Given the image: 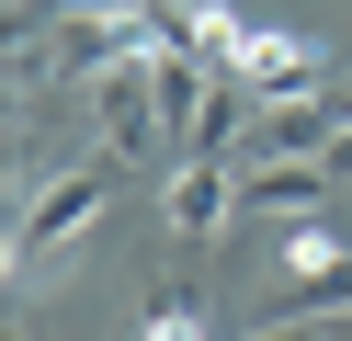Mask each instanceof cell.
Wrapping results in <instances>:
<instances>
[{
    "label": "cell",
    "mask_w": 352,
    "mask_h": 341,
    "mask_svg": "<svg viewBox=\"0 0 352 341\" xmlns=\"http://www.w3.org/2000/svg\"><path fill=\"white\" fill-rule=\"evenodd\" d=\"M318 194H329V171L318 159H250V171H239V205H250V216H318Z\"/></svg>",
    "instance_id": "obj_6"
},
{
    "label": "cell",
    "mask_w": 352,
    "mask_h": 341,
    "mask_svg": "<svg viewBox=\"0 0 352 341\" xmlns=\"http://www.w3.org/2000/svg\"><path fill=\"white\" fill-rule=\"evenodd\" d=\"M12 12H34V0H12Z\"/></svg>",
    "instance_id": "obj_12"
},
{
    "label": "cell",
    "mask_w": 352,
    "mask_h": 341,
    "mask_svg": "<svg viewBox=\"0 0 352 341\" xmlns=\"http://www.w3.org/2000/svg\"><path fill=\"white\" fill-rule=\"evenodd\" d=\"M239 80L261 91V103H296V91H318L329 80V57L307 34H284V23H250V45H239Z\"/></svg>",
    "instance_id": "obj_4"
},
{
    "label": "cell",
    "mask_w": 352,
    "mask_h": 341,
    "mask_svg": "<svg viewBox=\"0 0 352 341\" xmlns=\"http://www.w3.org/2000/svg\"><path fill=\"white\" fill-rule=\"evenodd\" d=\"M114 171L125 159H80V171H57L34 205H12V273H57V250L91 239L102 205H114Z\"/></svg>",
    "instance_id": "obj_1"
},
{
    "label": "cell",
    "mask_w": 352,
    "mask_h": 341,
    "mask_svg": "<svg viewBox=\"0 0 352 341\" xmlns=\"http://www.w3.org/2000/svg\"><path fill=\"white\" fill-rule=\"evenodd\" d=\"M137 341H205V307H193V296H160V307H148V330Z\"/></svg>",
    "instance_id": "obj_9"
},
{
    "label": "cell",
    "mask_w": 352,
    "mask_h": 341,
    "mask_svg": "<svg viewBox=\"0 0 352 341\" xmlns=\"http://www.w3.org/2000/svg\"><path fill=\"white\" fill-rule=\"evenodd\" d=\"M329 125H341V114H329L318 91H296V103H261L250 159H318V148H329Z\"/></svg>",
    "instance_id": "obj_7"
},
{
    "label": "cell",
    "mask_w": 352,
    "mask_h": 341,
    "mask_svg": "<svg viewBox=\"0 0 352 341\" xmlns=\"http://www.w3.org/2000/svg\"><path fill=\"white\" fill-rule=\"evenodd\" d=\"M91 148L102 159H170L182 136H170V103H160V80H148V57H125V68H102L91 80Z\"/></svg>",
    "instance_id": "obj_2"
},
{
    "label": "cell",
    "mask_w": 352,
    "mask_h": 341,
    "mask_svg": "<svg viewBox=\"0 0 352 341\" xmlns=\"http://www.w3.org/2000/svg\"><path fill=\"white\" fill-rule=\"evenodd\" d=\"M273 307H352V239H329L318 216H296L273 239Z\"/></svg>",
    "instance_id": "obj_3"
},
{
    "label": "cell",
    "mask_w": 352,
    "mask_h": 341,
    "mask_svg": "<svg viewBox=\"0 0 352 341\" xmlns=\"http://www.w3.org/2000/svg\"><path fill=\"white\" fill-rule=\"evenodd\" d=\"M0 341H23V330H0Z\"/></svg>",
    "instance_id": "obj_13"
},
{
    "label": "cell",
    "mask_w": 352,
    "mask_h": 341,
    "mask_svg": "<svg viewBox=\"0 0 352 341\" xmlns=\"http://www.w3.org/2000/svg\"><path fill=\"white\" fill-rule=\"evenodd\" d=\"M261 341H329V330H307V318H273V330H261Z\"/></svg>",
    "instance_id": "obj_10"
},
{
    "label": "cell",
    "mask_w": 352,
    "mask_h": 341,
    "mask_svg": "<svg viewBox=\"0 0 352 341\" xmlns=\"http://www.w3.org/2000/svg\"><path fill=\"white\" fill-rule=\"evenodd\" d=\"M329 114H341V125H352V91H341V103H329Z\"/></svg>",
    "instance_id": "obj_11"
},
{
    "label": "cell",
    "mask_w": 352,
    "mask_h": 341,
    "mask_svg": "<svg viewBox=\"0 0 352 341\" xmlns=\"http://www.w3.org/2000/svg\"><path fill=\"white\" fill-rule=\"evenodd\" d=\"M160 216H170V239H216V227L239 216V171L228 159H182V171L160 182Z\"/></svg>",
    "instance_id": "obj_5"
},
{
    "label": "cell",
    "mask_w": 352,
    "mask_h": 341,
    "mask_svg": "<svg viewBox=\"0 0 352 341\" xmlns=\"http://www.w3.org/2000/svg\"><path fill=\"white\" fill-rule=\"evenodd\" d=\"M182 45H193L205 68H239V45H250V23H239L228 0H182Z\"/></svg>",
    "instance_id": "obj_8"
}]
</instances>
